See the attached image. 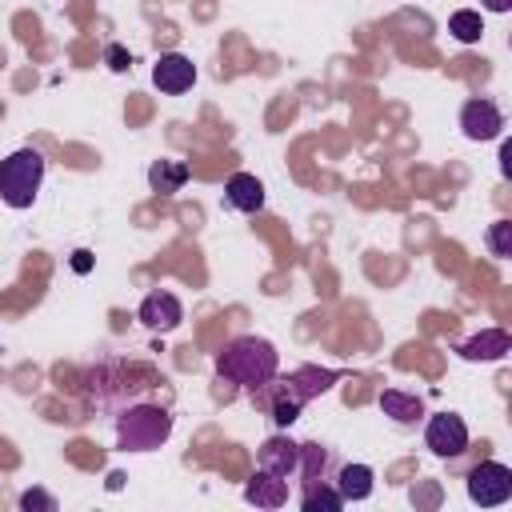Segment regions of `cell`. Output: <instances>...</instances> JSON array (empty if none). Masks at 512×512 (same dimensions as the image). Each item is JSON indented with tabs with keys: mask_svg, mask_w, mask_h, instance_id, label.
Segmentation results:
<instances>
[{
	"mask_svg": "<svg viewBox=\"0 0 512 512\" xmlns=\"http://www.w3.org/2000/svg\"><path fill=\"white\" fill-rule=\"evenodd\" d=\"M216 372H220L224 380L240 384V388L260 392V388H268V384L276 380L280 356H276V348H272L268 340H260V336H236V340L216 356Z\"/></svg>",
	"mask_w": 512,
	"mask_h": 512,
	"instance_id": "obj_1",
	"label": "cell"
},
{
	"mask_svg": "<svg viewBox=\"0 0 512 512\" xmlns=\"http://www.w3.org/2000/svg\"><path fill=\"white\" fill-rule=\"evenodd\" d=\"M44 184V156L36 148H16L0 160V200L8 208H32Z\"/></svg>",
	"mask_w": 512,
	"mask_h": 512,
	"instance_id": "obj_2",
	"label": "cell"
},
{
	"mask_svg": "<svg viewBox=\"0 0 512 512\" xmlns=\"http://www.w3.org/2000/svg\"><path fill=\"white\" fill-rule=\"evenodd\" d=\"M172 436V416L160 404H132L116 420V440L124 452H152Z\"/></svg>",
	"mask_w": 512,
	"mask_h": 512,
	"instance_id": "obj_3",
	"label": "cell"
},
{
	"mask_svg": "<svg viewBox=\"0 0 512 512\" xmlns=\"http://www.w3.org/2000/svg\"><path fill=\"white\" fill-rule=\"evenodd\" d=\"M468 496L480 504V508H496L512 496V468L500 464V460H484L468 472Z\"/></svg>",
	"mask_w": 512,
	"mask_h": 512,
	"instance_id": "obj_4",
	"label": "cell"
},
{
	"mask_svg": "<svg viewBox=\"0 0 512 512\" xmlns=\"http://www.w3.org/2000/svg\"><path fill=\"white\" fill-rule=\"evenodd\" d=\"M424 444H428L436 456L452 460V456H460V452L468 448V428H464V420H460V416L440 412V416H432V420H428V428H424Z\"/></svg>",
	"mask_w": 512,
	"mask_h": 512,
	"instance_id": "obj_5",
	"label": "cell"
},
{
	"mask_svg": "<svg viewBox=\"0 0 512 512\" xmlns=\"http://www.w3.org/2000/svg\"><path fill=\"white\" fill-rule=\"evenodd\" d=\"M152 84L168 96H180L196 84V64L184 56V52H164L156 64H152Z\"/></svg>",
	"mask_w": 512,
	"mask_h": 512,
	"instance_id": "obj_6",
	"label": "cell"
},
{
	"mask_svg": "<svg viewBox=\"0 0 512 512\" xmlns=\"http://www.w3.org/2000/svg\"><path fill=\"white\" fill-rule=\"evenodd\" d=\"M460 128H464L468 140H496L500 128H504V112H500L492 100L476 96V100H468V104L460 108Z\"/></svg>",
	"mask_w": 512,
	"mask_h": 512,
	"instance_id": "obj_7",
	"label": "cell"
},
{
	"mask_svg": "<svg viewBox=\"0 0 512 512\" xmlns=\"http://www.w3.org/2000/svg\"><path fill=\"white\" fill-rule=\"evenodd\" d=\"M140 324L152 328V332H172L180 320H184V304L172 296V292H148L140 300Z\"/></svg>",
	"mask_w": 512,
	"mask_h": 512,
	"instance_id": "obj_8",
	"label": "cell"
},
{
	"mask_svg": "<svg viewBox=\"0 0 512 512\" xmlns=\"http://www.w3.org/2000/svg\"><path fill=\"white\" fill-rule=\"evenodd\" d=\"M260 468L272 472V476H284L292 480L300 472V444H292L288 436H272L260 444Z\"/></svg>",
	"mask_w": 512,
	"mask_h": 512,
	"instance_id": "obj_9",
	"label": "cell"
},
{
	"mask_svg": "<svg viewBox=\"0 0 512 512\" xmlns=\"http://www.w3.org/2000/svg\"><path fill=\"white\" fill-rule=\"evenodd\" d=\"M244 500L256 504V508H284V504H288V480L260 468V472L244 484Z\"/></svg>",
	"mask_w": 512,
	"mask_h": 512,
	"instance_id": "obj_10",
	"label": "cell"
},
{
	"mask_svg": "<svg viewBox=\"0 0 512 512\" xmlns=\"http://www.w3.org/2000/svg\"><path fill=\"white\" fill-rule=\"evenodd\" d=\"M504 352H512V336L504 328H484V332H476L460 344L464 360H500Z\"/></svg>",
	"mask_w": 512,
	"mask_h": 512,
	"instance_id": "obj_11",
	"label": "cell"
},
{
	"mask_svg": "<svg viewBox=\"0 0 512 512\" xmlns=\"http://www.w3.org/2000/svg\"><path fill=\"white\" fill-rule=\"evenodd\" d=\"M224 196L232 208L240 212H260L264 208V184L252 176V172H232L228 184H224Z\"/></svg>",
	"mask_w": 512,
	"mask_h": 512,
	"instance_id": "obj_12",
	"label": "cell"
},
{
	"mask_svg": "<svg viewBox=\"0 0 512 512\" xmlns=\"http://www.w3.org/2000/svg\"><path fill=\"white\" fill-rule=\"evenodd\" d=\"M336 384V372L332 368H312V364H304V368H296L292 372V380L284 384L296 400H312V396H320V392H328Z\"/></svg>",
	"mask_w": 512,
	"mask_h": 512,
	"instance_id": "obj_13",
	"label": "cell"
},
{
	"mask_svg": "<svg viewBox=\"0 0 512 512\" xmlns=\"http://www.w3.org/2000/svg\"><path fill=\"white\" fill-rule=\"evenodd\" d=\"M380 408H384V416H392L396 424H416V420L424 416L420 396L400 392V388H384V392H380Z\"/></svg>",
	"mask_w": 512,
	"mask_h": 512,
	"instance_id": "obj_14",
	"label": "cell"
},
{
	"mask_svg": "<svg viewBox=\"0 0 512 512\" xmlns=\"http://www.w3.org/2000/svg\"><path fill=\"white\" fill-rule=\"evenodd\" d=\"M148 184H152L160 196H172V192H180V188L188 184V164H184V160H156V164L148 168Z\"/></svg>",
	"mask_w": 512,
	"mask_h": 512,
	"instance_id": "obj_15",
	"label": "cell"
},
{
	"mask_svg": "<svg viewBox=\"0 0 512 512\" xmlns=\"http://www.w3.org/2000/svg\"><path fill=\"white\" fill-rule=\"evenodd\" d=\"M336 492L344 496V504L372 496V468L368 464H344L340 476H336Z\"/></svg>",
	"mask_w": 512,
	"mask_h": 512,
	"instance_id": "obj_16",
	"label": "cell"
},
{
	"mask_svg": "<svg viewBox=\"0 0 512 512\" xmlns=\"http://www.w3.org/2000/svg\"><path fill=\"white\" fill-rule=\"evenodd\" d=\"M448 32H452L460 44H476V40L484 36V20H480V12L460 8V12H452V16H448Z\"/></svg>",
	"mask_w": 512,
	"mask_h": 512,
	"instance_id": "obj_17",
	"label": "cell"
},
{
	"mask_svg": "<svg viewBox=\"0 0 512 512\" xmlns=\"http://www.w3.org/2000/svg\"><path fill=\"white\" fill-rule=\"evenodd\" d=\"M304 512H316V508H324V512H340L344 508V496L336 492V488H316V484H308V492H304Z\"/></svg>",
	"mask_w": 512,
	"mask_h": 512,
	"instance_id": "obj_18",
	"label": "cell"
},
{
	"mask_svg": "<svg viewBox=\"0 0 512 512\" xmlns=\"http://www.w3.org/2000/svg\"><path fill=\"white\" fill-rule=\"evenodd\" d=\"M300 408H304V400H296L288 388H280V392L272 396V420H276L280 428H288V424L300 416Z\"/></svg>",
	"mask_w": 512,
	"mask_h": 512,
	"instance_id": "obj_19",
	"label": "cell"
},
{
	"mask_svg": "<svg viewBox=\"0 0 512 512\" xmlns=\"http://www.w3.org/2000/svg\"><path fill=\"white\" fill-rule=\"evenodd\" d=\"M488 248H492V256H500V260L512 256V220H496V224L488 228Z\"/></svg>",
	"mask_w": 512,
	"mask_h": 512,
	"instance_id": "obj_20",
	"label": "cell"
},
{
	"mask_svg": "<svg viewBox=\"0 0 512 512\" xmlns=\"http://www.w3.org/2000/svg\"><path fill=\"white\" fill-rule=\"evenodd\" d=\"M104 60H108V68H112V72H124V68H132V56H128V48H120V44H108V48H104Z\"/></svg>",
	"mask_w": 512,
	"mask_h": 512,
	"instance_id": "obj_21",
	"label": "cell"
},
{
	"mask_svg": "<svg viewBox=\"0 0 512 512\" xmlns=\"http://www.w3.org/2000/svg\"><path fill=\"white\" fill-rule=\"evenodd\" d=\"M20 508H44V512H52L56 500H52L48 492H40V488H28V492L20 496Z\"/></svg>",
	"mask_w": 512,
	"mask_h": 512,
	"instance_id": "obj_22",
	"label": "cell"
},
{
	"mask_svg": "<svg viewBox=\"0 0 512 512\" xmlns=\"http://www.w3.org/2000/svg\"><path fill=\"white\" fill-rule=\"evenodd\" d=\"M72 268H76V272H88V268H92V252H84V248L72 252Z\"/></svg>",
	"mask_w": 512,
	"mask_h": 512,
	"instance_id": "obj_23",
	"label": "cell"
},
{
	"mask_svg": "<svg viewBox=\"0 0 512 512\" xmlns=\"http://www.w3.org/2000/svg\"><path fill=\"white\" fill-rule=\"evenodd\" d=\"M480 4H484L488 12H508V8H512V0H480Z\"/></svg>",
	"mask_w": 512,
	"mask_h": 512,
	"instance_id": "obj_24",
	"label": "cell"
}]
</instances>
